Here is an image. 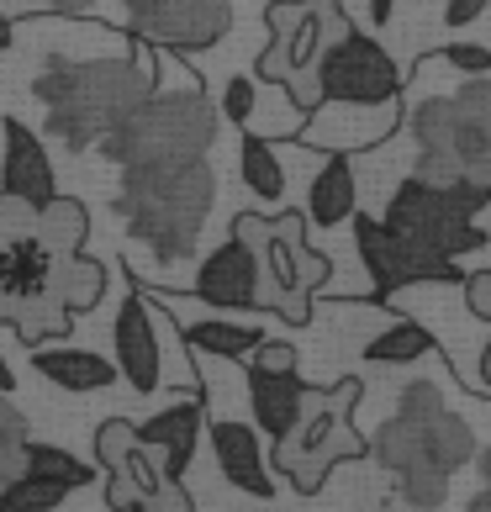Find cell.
I'll list each match as a JSON object with an SVG mask.
<instances>
[{"label":"cell","mask_w":491,"mask_h":512,"mask_svg":"<svg viewBox=\"0 0 491 512\" xmlns=\"http://www.w3.org/2000/svg\"><path fill=\"white\" fill-rule=\"evenodd\" d=\"M138 444V433H132V423L127 417H106V423L96 428V460H101V470H111L122 460V454Z\"/></svg>","instance_id":"1f68e13d"},{"label":"cell","mask_w":491,"mask_h":512,"mask_svg":"<svg viewBox=\"0 0 491 512\" xmlns=\"http://www.w3.org/2000/svg\"><path fill=\"white\" fill-rule=\"evenodd\" d=\"M317 85H323V101L333 106H396L402 101V69L360 27L338 32L317 53Z\"/></svg>","instance_id":"30bf717a"},{"label":"cell","mask_w":491,"mask_h":512,"mask_svg":"<svg viewBox=\"0 0 491 512\" xmlns=\"http://www.w3.org/2000/svg\"><path fill=\"white\" fill-rule=\"evenodd\" d=\"M32 227H37V206L0 191V238H27Z\"/></svg>","instance_id":"836d02e7"},{"label":"cell","mask_w":491,"mask_h":512,"mask_svg":"<svg viewBox=\"0 0 491 512\" xmlns=\"http://www.w3.org/2000/svg\"><path fill=\"white\" fill-rule=\"evenodd\" d=\"M22 470H27V476H43V481H59V486H69V491L90 486V465H85V460H74V454L59 449V444H32V439H27V449H22Z\"/></svg>","instance_id":"83f0119b"},{"label":"cell","mask_w":491,"mask_h":512,"mask_svg":"<svg viewBox=\"0 0 491 512\" xmlns=\"http://www.w3.org/2000/svg\"><path fill=\"white\" fill-rule=\"evenodd\" d=\"M127 32L169 53H196L228 37L233 6L228 0H122Z\"/></svg>","instance_id":"8fae6325"},{"label":"cell","mask_w":491,"mask_h":512,"mask_svg":"<svg viewBox=\"0 0 491 512\" xmlns=\"http://www.w3.org/2000/svg\"><path fill=\"white\" fill-rule=\"evenodd\" d=\"M132 433H138L143 449L159 454L164 476L180 481L185 465H191V454H196V439H201V402H175L154 417H143V423H132Z\"/></svg>","instance_id":"ac0fdd59"},{"label":"cell","mask_w":491,"mask_h":512,"mask_svg":"<svg viewBox=\"0 0 491 512\" xmlns=\"http://www.w3.org/2000/svg\"><path fill=\"white\" fill-rule=\"evenodd\" d=\"M407 132L418 138V180L486 185L491 191V85L465 80L455 96H428L412 106Z\"/></svg>","instance_id":"277c9868"},{"label":"cell","mask_w":491,"mask_h":512,"mask_svg":"<svg viewBox=\"0 0 491 512\" xmlns=\"http://www.w3.org/2000/svg\"><path fill=\"white\" fill-rule=\"evenodd\" d=\"M22 449H27V417L11 407V396H0V486L22 476Z\"/></svg>","instance_id":"f546056e"},{"label":"cell","mask_w":491,"mask_h":512,"mask_svg":"<svg viewBox=\"0 0 491 512\" xmlns=\"http://www.w3.org/2000/svg\"><path fill=\"white\" fill-rule=\"evenodd\" d=\"M212 201H217V175L206 159L148 164V169H122L117 217L127 238L143 243L159 264H180L196 254Z\"/></svg>","instance_id":"3957f363"},{"label":"cell","mask_w":491,"mask_h":512,"mask_svg":"<svg viewBox=\"0 0 491 512\" xmlns=\"http://www.w3.org/2000/svg\"><path fill=\"white\" fill-rule=\"evenodd\" d=\"M11 48H16V22L0 11V53H11Z\"/></svg>","instance_id":"f35d334b"},{"label":"cell","mask_w":491,"mask_h":512,"mask_svg":"<svg viewBox=\"0 0 491 512\" xmlns=\"http://www.w3.org/2000/svg\"><path fill=\"white\" fill-rule=\"evenodd\" d=\"M64 497H69V486L27 476V470H22L16 481L0 486V512H53V507H64Z\"/></svg>","instance_id":"f1b7e54d"},{"label":"cell","mask_w":491,"mask_h":512,"mask_svg":"<svg viewBox=\"0 0 491 512\" xmlns=\"http://www.w3.org/2000/svg\"><path fill=\"white\" fill-rule=\"evenodd\" d=\"M254 370H296V349L286 344V338H264V344L249 354Z\"/></svg>","instance_id":"d590c367"},{"label":"cell","mask_w":491,"mask_h":512,"mask_svg":"<svg viewBox=\"0 0 491 512\" xmlns=\"http://www.w3.org/2000/svg\"><path fill=\"white\" fill-rule=\"evenodd\" d=\"M132 512H143V507H132Z\"/></svg>","instance_id":"bcb514c9"},{"label":"cell","mask_w":491,"mask_h":512,"mask_svg":"<svg viewBox=\"0 0 491 512\" xmlns=\"http://www.w3.org/2000/svg\"><path fill=\"white\" fill-rule=\"evenodd\" d=\"M476 465H481V481L491 486V449H476Z\"/></svg>","instance_id":"ee69618b"},{"label":"cell","mask_w":491,"mask_h":512,"mask_svg":"<svg viewBox=\"0 0 491 512\" xmlns=\"http://www.w3.org/2000/svg\"><path fill=\"white\" fill-rule=\"evenodd\" d=\"M32 238L43 243L48 254H59V259L80 254L85 238H90V212H85V201H74V196H48L43 206H37Z\"/></svg>","instance_id":"603a6c76"},{"label":"cell","mask_w":491,"mask_h":512,"mask_svg":"<svg viewBox=\"0 0 491 512\" xmlns=\"http://www.w3.org/2000/svg\"><path fill=\"white\" fill-rule=\"evenodd\" d=\"M481 391L491 396V344H486V354H481Z\"/></svg>","instance_id":"b9f144b4"},{"label":"cell","mask_w":491,"mask_h":512,"mask_svg":"<svg viewBox=\"0 0 491 512\" xmlns=\"http://www.w3.org/2000/svg\"><path fill=\"white\" fill-rule=\"evenodd\" d=\"M191 291H196V301H206V307H217V312H254L259 307V264H254V249L228 233L212 254L201 259Z\"/></svg>","instance_id":"5bb4252c"},{"label":"cell","mask_w":491,"mask_h":512,"mask_svg":"<svg viewBox=\"0 0 491 512\" xmlns=\"http://www.w3.org/2000/svg\"><path fill=\"white\" fill-rule=\"evenodd\" d=\"M370 460L391 470L407 507H444L449 481L476 460V433L460 412L444 407V391L433 381H412L370 439Z\"/></svg>","instance_id":"6da1fadb"},{"label":"cell","mask_w":491,"mask_h":512,"mask_svg":"<svg viewBox=\"0 0 491 512\" xmlns=\"http://www.w3.org/2000/svg\"><path fill=\"white\" fill-rule=\"evenodd\" d=\"M138 507H143V512H196L191 491H185L180 481H169V476H164V481H159L154 491H148V497H143Z\"/></svg>","instance_id":"e575fe53"},{"label":"cell","mask_w":491,"mask_h":512,"mask_svg":"<svg viewBox=\"0 0 491 512\" xmlns=\"http://www.w3.org/2000/svg\"><path fill=\"white\" fill-rule=\"evenodd\" d=\"M48 296H59V254H48L32 233L0 238V322L16 307H27V301H48Z\"/></svg>","instance_id":"9a60e30c"},{"label":"cell","mask_w":491,"mask_h":512,"mask_svg":"<svg viewBox=\"0 0 491 512\" xmlns=\"http://www.w3.org/2000/svg\"><path fill=\"white\" fill-rule=\"evenodd\" d=\"M43 6H53V0H43Z\"/></svg>","instance_id":"f6af8a7d"},{"label":"cell","mask_w":491,"mask_h":512,"mask_svg":"<svg viewBox=\"0 0 491 512\" xmlns=\"http://www.w3.org/2000/svg\"><path fill=\"white\" fill-rule=\"evenodd\" d=\"M465 307L476 312V317H486V322H491V270L465 275Z\"/></svg>","instance_id":"8d00e7d4"},{"label":"cell","mask_w":491,"mask_h":512,"mask_svg":"<svg viewBox=\"0 0 491 512\" xmlns=\"http://www.w3.org/2000/svg\"><path fill=\"white\" fill-rule=\"evenodd\" d=\"M185 344L196 354H217V359H249L264 344V333L228 322V317H201V322H185Z\"/></svg>","instance_id":"d4e9b609"},{"label":"cell","mask_w":491,"mask_h":512,"mask_svg":"<svg viewBox=\"0 0 491 512\" xmlns=\"http://www.w3.org/2000/svg\"><path fill=\"white\" fill-rule=\"evenodd\" d=\"M391 6H396V0H370V16H375V22H386Z\"/></svg>","instance_id":"7bdbcfd3"},{"label":"cell","mask_w":491,"mask_h":512,"mask_svg":"<svg viewBox=\"0 0 491 512\" xmlns=\"http://www.w3.org/2000/svg\"><path fill=\"white\" fill-rule=\"evenodd\" d=\"M32 370L43 375L48 386H59V391H106V386H117L122 375H117V359H106V354H90V349H64V344H37L32 349Z\"/></svg>","instance_id":"44dd1931"},{"label":"cell","mask_w":491,"mask_h":512,"mask_svg":"<svg viewBox=\"0 0 491 512\" xmlns=\"http://www.w3.org/2000/svg\"><path fill=\"white\" fill-rule=\"evenodd\" d=\"M238 175H243L254 201H264V206L286 201V169H280V154L259 138V132H243L238 138Z\"/></svg>","instance_id":"cb8c5ba5"},{"label":"cell","mask_w":491,"mask_h":512,"mask_svg":"<svg viewBox=\"0 0 491 512\" xmlns=\"http://www.w3.org/2000/svg\"><path fill=\"white\" fill-rule=\"evenodd\" d=\"M0 132H6V148H0V191L22 196L32 206H43L48 196H59V191H53V159H48L43 138H37L27 122H16V117L0 122Z\"/></svg>","instance_id":"e0dca14e"},{"label":"cell","mask_w":491,"mask_h":512,"mask_svg":"<svg viewBox=\"0 0 491 512\" xmlns=\"http://www.w3.org/2000/svg\"><path fill=\"white\" fill-rule=\"evenodd\" d=\"M59 296L69 301V312H96V301L106 296V264L85 249L59 259Z\"/></svg>","instance_id":"484cf974"},{"label":"cell","mask_w":491,"mask_h":512,"mask_svg":"<svg viewBox=\"0 0 491 512\" xmlns=\"http://www.w3.org/2000/svg\"><path fill=\"white\" fill-rule=\"evenodd\" d=\"M465 512H491V486H481V491H476V497H470V502H465Z\"/></svg>","instance_id":"ab89813d"},{"label":"cell","mask_w":491,"mask_h":512,"mask_svg":"<svg viewBox=\"0 0 491 512\" xmlns=\"http://www.w3.org/2000/svg\"><path fill=\"white\" fill-rule=\"evenodd\" d=\"M154 43H132V59H53L43 74L32 80V96L48 117V132L64 148L85 154V148H101V138H111L143 96L159 90L154 59H148Z\"/></svg>","instance_id":"7a4b0ae2"},{"label":"cell","mask_w":491,"mask_h":512,"mask_svg":"<svg viewBox=\"0 0 491 512\" xmlns=\"http://www.w3.org/2000/svg\"><path fill=\"white\" fill-rule=\"evenodd\" d=\"M212 454H217V470L228 476V486L249 491V497H259V502L275 497V476H270V465H264L259 433L249 423H233V417L212 423Z\"/></svg>","instance_id":"d6986e66"},{"label":"cell","mask_w":491,"mask_h":512,"mask_svg":"<svg viewBox=\"0 0 491 512\" xmlns=\"http://www.w3.org/2000/svg\"><path fill=\"white\" fill-rule=\"evenodd\" d=\"M212 143H217V106L196 85H185V90H154V96H143L138 111L111 138H101V154L122 169H148V164L206 159Z\"/></svg>","instance_id":"8992f818"},{"label":"cell","mask_w":491,"mask_h":512,"mask_svg":"<svg viewBox=\"0 0 491 512\" xmlns=\"http://www.w3.org/2000/svg\"><path fill=\"white\" fill-rule=\"evenodd\" d=\"M264 27H270V48L259 53V80L286 85L291 106L312 117L323 106V85H317V53H323L338 32L354 22L344 16V0H270L264 6Z\"/></svg>","instance_id":"ba28073f"},{"label":"cell","mask_w":491,"mask_h":512,"mask_svg":"<svg viewBox=\"0 0 491 512\" xmlns=\"http://www.w3.org/2000/svg\"><path fill=\"white\" fill-rule=\"evenodd\" d=\"M312 386L301 381L296 370H254L249 365V402H254V423L270 433V439H286L301 423V407H307Z\"/></svg>","instance_id":"ffe728a7"},{"label":"cell","mask_w":491,"mask_h":512,"mask_svg":"<svg viewBox=\"0 0 491 512\" xmlns=\"http://www.w3.org/2000/svg\"><path fill=\"white\" fill-rule=\"evenodd\" d=\"M486 206H491L486 185H439V180L407 175L396 185V196H391L381 222H386L391 238H402L407 249H418L423 259L455 264L460 254L486 243L481 222H476Z\"/></svg>","instance_id":"52a82bcc"},{"label":"cell","mask_w":491,"mask_h":512,"mask_svg":"<svg viewBox=\"0 0 491 512\" xmlns=\"http://www.w3.org/2000/svg\"><path fill=\"white\" fill-rule=\"evenodd\" d=\"M486 6H491V0H449V6H444V22H449V27H470Z\"/></svg>","instance_id":"74e56055"},{"label":"cell","mask_w":491,"mask_h":512,"mask_svg":"<svg viewBox=\"0 0 491 512\" xmlns=\"http://www.w3.org/2000/svg\"><path fill=\"white\" fill-rule=\"evenodd\" d=\"M233 238L254 249L259 264V307L280 312L286 322H307L312 317V291L328 286L333 264L307 249V212H238L233 217Z\"/></svg>","instance_id":"5b68a950"},{"label":"cell","mask_w":491,"mask_h":512,"mask_svg":"<svg viewBox=\"0 0 491 512\" xmlns=\"http://www.w3.org/2000/svg\"><path fill=\"white\" fill-rule=\"evenodd\" d=\"M402 122V101L396 106H333L323 101L301 127V143L328 148V154H349V148H370L396 132Z\"/></svg>","instance_id":"2e32d148"},{"label":"cell","mask_w":491,"mask_h":512,"mask_svg":"<svg viewBox=\"0 0 491 512\" xmlns=\"http://www.w3.org/2000/svg\"><path fill=\"white\" fill-rule=\"evenodd\" d=\"M16 391V375H11V365H6V354H0V396H11Z\"/></svg>","instance_id":"60d3db41"},{"label":"cell","mask_w":491,"mask_h":512,"mask_svg":"<svg viewBox=\"0 0 491 512\" xmlns=\"http://www.w3.org/2000/svg\"><path fill=\"white\" fill-rule=\"evenodd\" d=\"M360 391H365L360 381L312 386L307 407H301V423L286 433V439H275V470H286V481L301 491V497H317L338 460H365L370 454V444L349 423Z\"/></svg>","instance_id":"9c48e42d"},{"label":"cell","mask_w":491,"mask_h":512,"mask_svg":"<svg viewBox=\"0 0 491 512\" xmlns=\"http://www.w3.org/2000/svg\"><path fill=\"white\" fill-rule=\"evenodd\" d=\"M111 344H117V375L138 391H159V375H164V354H159V333H154V307L148 296L127 291V301L117 307V322H111Z\"/></svg>","instance_id":"4fadbf2b"},{"label":"cell","mask_w":491,"mask_h":512,"mask_svg":"<svg viewBox=\"0 0 491 512\" xmlns=\"http://www.w3.org/2000/svg\"><path fill=\"white\" fill-rule=\"evenodd\" d=\"M423 354H433V333L423 322H391V328H381L365 344L370 365H412V359H423Z\"/></svg>","instance_id":"4316f807"},{"label":"cell","mask_w":491,"mask_h":512,"mask_svg":"<svg viewBox=\"0 0 491 512\" xmlns=\"http://www.w3.org/2000/svg\"><path fill=\"white\" fill-rule=\"evenodd\" d=\"M428 59H439V64H449V69H460V74H491V48H481V43H449V48H433Z\"/></svg>","instance_id":"d6a6232c"},{"label":"cell","mask_w":491,"mask_h":512,"mask_svg":"<svg viewBox=\"0 0 491 512\" xmlns=\"http://www.w3.org/2000/svg\"><path fill=\"white\" fill-rule=\"evenodd\" d=\"M254 111H259V85L249 80V74H233V80L222 85V117L238 122V127H249Z\"/></svg>","instance_id":"4dcf8cb0"},{"label":"cell","mask_w":491,"mask_h":512,"mask_svg":"<svg viewBox=\"0 0 491 512\" xmlns=\"http://www.w3.org/2000/svg\"><path fill=\"white\" fill-rule=\"evenodd\" d=\"M354 206H360L354 164H349V154H328L323 169H317L312 185H307V222L312 227H338V222L354 217Z\"/></svg>","instance_id":"7402d4cb"},{"label":"cell","mask_w":491,"mask_h":512,"mask_svg":"<svg viewBox=\"0 0 491 512\" xmlns=\"http://www.w3.org/2000/svg\"><path fill=\"white\" fill-rule=\"evenodd\" d=\"M354 243H360L370 286L381 296L402 291V286H428V280H460V264L423 259L418 249H407L402 238H391L381 217H354Z\"/></svg>","instance_id":"7c38bea8"}]
</instances>
